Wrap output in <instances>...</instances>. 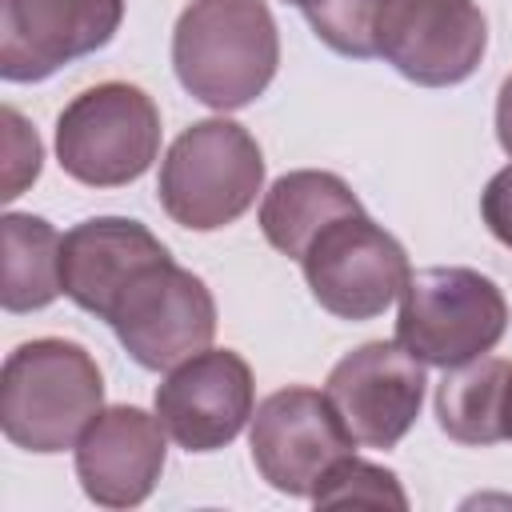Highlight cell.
Instances as JSON below:
<instances>
[{
	"label": "cell",
	"mask_w": 512,
	"mask_h": 512,
	"mask_svg": "<svg viewBox=\"0 0 512 512\" xmlns=\"http://www.w3.org/2000/svg\"><path fill=\"white\" fill-rule=\"evenodd\" d=\"M252 416V368L232 348H204L156 388V420L184 452H216Z\"/></svg>",
	"instance_id": "cell-12"
},
{
	"label": "cell",
	"mask_w": 512,
	"mask_h": 512,
	"mask_svg": "<svg viewBox=\"0 0 512 512\" xmlns=\"http://www.w3.org/2000/svg\"><path fill=\"white\" fill-rule=\"evenodd\" d=\"M480 216H484L488 232H492L504 248H512V164L500 168V172L488 180V188L480 192Z\"/></svg>",
	"instance_id": "cell-21"
},
{
	"label": "cell",
	"mask_w": 512,
	"mask_h": 512,
	"mask_svg": "<svg viewBox=\"0 0 512 512\" xmlns=\"http://www.w3.org/2000/svg\"><path fill=\"white\" fill-rule=\"evenodd\" d=\"M424 360L400 340H368L328 372L324 396L364 448H396L424 404Z\"/></svg>",
	"instance_id": "cell-10"
},
{
	"label": "cell",
	"mask_w": 512,
	"mask_h": 512,
	"mask_svg": "<svg viewBox=\"0 0 512 512\" xmlns=\"http://www.w3.org/2000/svg\"><path fill=\"white\" fill-rule=\"evenodd\" d=\"M0 244H4V280H0L4 308L8 312L48 308L64 292V276H60L64 236L44 216L8 212L0 220Z\"/></svg>",
	"instance_id": "cell-17"
},
{
	"label": "cell",
	"mask_w": 512,
	"mask_h": 512,
	"mask_svg": "<svg viewBox=\"0 0 512 512\" xmlns=\"http://www.w3.org/2000/svg\"><path fill=\"white\" fill-rule=\"evenodd\" d=\"M312 300L340 320L380 316L408 284L412 264L404 244L368 212L332 220L300 256Z\"/></svg>",
	"instance_id": "cell-6"
},
{
	"label": "cell",
	"mask_w": 512,
	"mask_h": 512,
	"mask_svg": "<svg viewBox=\"0 0 512 512\" xmlns=\"http://www.w3.org/2000/svg\"><path fill=\"white\" fill-rule=\"evenodd\" d=\"M108 324L140 368L164 372L212 344L216 300L196 272L164 260L116 300Z\"/></svg>",
	"instance_id": "cell-8"
},
{
	"label": "cell",
	"mask_w": 512,
	"mask_h": 512,
	"mask_svg": "<svg viewBox=\"0 0 512 512\" xmlns=\"http://www.w3.org/2000/svg\"><path fill=\"white\" fill-rule=\"evenodd\" d=\"M264 188V152L236 120L212 116L184 128L156 180L160 208L192 232H216L240 220Z\"/></svg>",
	"instance_id": "cell-3"
},
{
	"label": "cell",
	"mask_w": 512,
	"mask_h": 512,
	"mask_svg": "<svg viewBox=\"0 0 512 512\" xmlns=\"http://www.w3.org/2000/svg\"><path fill=\"white\" fill-rule=\"evenodd\" d=\"M380 12H384V0H320V4L304 8V20L332 52L368 60V56H376Z\"/></svg>",
	"instance_id": "cell-19"
},
{
	"label": "cell",
	"mask_w": 512,
	"mask_h": 512,
	"mask_svg": "<svg viewBox=\"0 0 512 512\" xmlns=\"http://www.w3.org/2000/svg\"><path fill=\"white\" fill-rule=\"evenodd\" d=\"M320 508H340V504H364V508H408V496L396 480V472L344 456L312 492Z\"/></svg>",
	"instance_id": "cell-18"
},
{
	"label": "cell",
	"mask_w": 512,
	"mask_h": 512,
	"mask_svg": "<svg viewBox=\"0 0 512 512\" xmlns=\"http://www.w3.org/2000/svg\"><path fill=\"white\" fill-rule=\"evenodd\" d=\"M504 328V292L476 268H424L412 272L400 292L396 340L424 364H468L492 352Z\"/></svg>",
	"instance_id": "cell-5"
},
{
	"label": "cell",
	"mask_w": 512,
	"mask_h": 512,
	"mask_svg": "<svg viewBox=\"0 0 512 512\" xmlns=\"http://www.w3.org/2000/svg\"><path fill=\"white\" fill-rule=\"evenodd\" d=\"M436 420L456 444L512 440V360L476 356L444 368L436 388Z\"/></svg>",
	"instance_id": "cell-16"
},
{
	"label": "cell",
	"mask_w": 512,
	"mask_h": 512,
	"mask_svg": "<svg viewBox=\"0 0 512 512\" xmlns=\"http://www.w3.org/2000/svg\"><path fill=\"white\" fill-rule=\"evenodd\" d=\"M252 464L284 496H312L320 480L356 448L332 400L316 388L292 384L264 396L252 412Z\"/></svg>",
	"instance_id": "cell-7"
},
{
	"label": "cell",
	"mask_w": 512,
	"mask_h": 512,
	"mask_svg": "<svg viewBox=\"0 0 512 512\" xmlns=\"http://www.w3.org/2000/svg\"><path fill=\"white\" fill-rule=\"evenodd\" d=\"M0 120H4V192L0 196L16 200L40 176L44 148H40V136L28 128V120L16 108H4Z\"/></svg>",
	"instance_id": "cell-20"
},
{
	"label": "cell",
	"mask_w": 512,
	"mask_h": 512,
	"mask_svg": "<svg viewBox=\"0 0 512 512\" xmlns=\"http://www.w3.org/2000/svg\"><path fill=\"white\" fill-rule=\"evenodd\" d=\"M160 152V112L152 96L124 80H104L72 96L56 120V160L88 188L140 180Z\"/></svg>",
	"instance_id": "cell-4"
},
{
	"label": "cell",
	"mask_w": 512,
	"mask_h": 512,
	"mask_svg": "<svg viewBox=\"0 0 512 512\" xmlns=\"http://www.w3.org/2000/svg\"><path fill=\"white\" fill-rule=\"evenodd\" d=\"M488 48V20L476 0H384L376 56L420 88L464 84Z\"/></svg>",
	"instance_id": "cell-9"
},
{
	"label": "cell",
	"mask_w": 512,
	"mask_h": 512,
	"mask_svg": "<svg viewBox=\"0 0 512 512\" xmlns=\"http://www.w3.org/2000/svg\"><path fill=\"white\" fill-rule=\"evenodd\" d=\"M364 212L356 192L336 176V172H320V168H300V172H284L260 204V232L264 240L300 260L308 252V244L340 216Z\"/></svg>",
	"instance_id": "cell-15"
},
{
	"label": "cell",
	"mask_w": 512,
	"mask_h": 512,
	"mask_svg": "<svg viewBox=\"0 0 512 512\" xmlns=\"http://www.w3.org/2000/svg\"><path fill=\"white\" fill-rule=\"evenodd\" d=\"M496 136H500V148L512 156V76L500 84V96H496Z\"/></svg>",
	"instance_id": "cell-22"
},
{
	"label": "cell",
	"mask_w": 512,
	"mask_h": 512,
	"mask_svg": "<svg viewBox=\"0 0 512 512\" xmlns=\"http://www.w3.org/2000/svg\"><path fill=\"white\" fill-rule=\"evenodd\" d=\"M284 4H296V8L304 12V8H312V4H320V0H284Z\"/></svg>",
	"instance_id": "cell-23"
},
{
	"label": "cell",
	"mask_w": 512,
	"mask_h": 512,
	"mask_svg": "<svg viewBox=\"0 0 512 512\" xmlns=\"http://www.w3.org/2000/svg\"><path fill=\"white\" fill-rule=\"evenodd\" d=\"M280 32L264 0H192L172 28V68L216 112L252 104L276 76Z\"/></svg>",
	"instance_id": "cell-1"
},
{
	"label": "cell",
	"mask_w": 512,
	"mask_h": 512,
	"mask_svg": "<svg viewBox=\"0 0 512 512\" xmlns=\"http://www.w3.org/2000/svg\"><path fill=\"white\" fill-rule=\"evenodd\" d=\"M124 20V0H0V76L36 84L100 52Z\"/></svg>",
	"instance_id": "cell-11"
},
{
	"label": "cell",
	"mask_w": 512,
	"mask_h": 512,
	"mask_svg": "<svg viewBox=\"0 0 512 512\" xmlns=\"http://www.w3.org/2000/svg\"><path fill=\"white\" fill-rule=\"evenodd\" d=\"M164 424L132 404L100 408L76 440V476L92 504L136 508L164 472Z\"/></svg>",
	"instance_id": "cell-13"
},
{
	"label": "cell",
	"mask_w": 512,
	"mask_h": 512,
	"mask_svg": "<svg viewBox=\"0 0 512 512\" xmlns=\"http://www.w3.org/2000/svg\"><path fill=\"white\" fill-rule=\"evenodd\" d=\"M172 260L168 248L128 216H92L80 220L76 228L64 232L60 248V276H64V296L108 320L116 300L156 264Z\"/></svg>",
	"instance_id": "cell-14"
},
{
	"label": "cell",
	"mask_w": 512,
	"mask_h": 512,
	"mask_svg": "<svg viewBox=\"0 0 512 512\" xmlns=\"http://www.w3.org/2000/svg\"><path fill=\"white\" fill-rule=\"evenodd\" d=\"M104 408V376L76 340L40 336L8 352L0 372V428L24 452L76 448Z\"/></svg>",
	"instance_id": "cell-2"
}]
</instances>
